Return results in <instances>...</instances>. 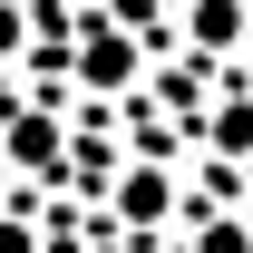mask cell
I'll list each match as a JSON object with an SVG mask.
<instances>
[{"mask_svg":"<svg viewBox=\"0 0 253 253\" xmlns=\"http://www.w3.org/2000/svg\"><path fill=\"white\" fill-rule=\"evenodd\" d=\"M0 253H39V224L30 214H0Z\"/></svg>","mask_w":253,"mask_h":253,"instance_id":"7","label":"cell"},{"mask_svg":"<svg viewBox=\"0 0 253 253\" xmlns=\"http://www.w3.org/2000/svg\"><path fill=\"white\" fill-rule=\"evenodd\" d=\"M20 39H30V30H20V10L0 0V59H20Z\"/></svg>","mask_w":253,"mask_h":253,"instance_id":"8","label":"cell"},{"mask_svg":"<svg viewBox=\"0 0 253 253\" xmlns=\"http://www.w3.org/2000/svg\"><path fill=\"white\" fill-rule=\"evenodd\" d=\"M185 39L205 49V59L244 49V0H185Z\"/></svg>","mask_w":253,"mask_h":253,"instance_id":"4","label":"cell"},{"mask_svg":"<svg viewBox=\"0 0 253 253\" xmlns=\"http://www.w3.org/2000/svg\"><path fill=\"white\" fill-rule=\"evenodd\" d=\"M195 253H253V234H244V224H205V234H195Z\"/></svg>","mask_w":253,"mask_h":253,"instance_id":"6","label":"cell"},{"mask_svg":"<svg viewBox=\"0 0 253 253\" xmlns=\"http://www.w3.org/2000/svg\"><path fill=\"white\" fill-rule=\"evenodd\" d=\"M205 136H214L224 156H253V97H224L214 117H205Z\"/></svg>","mask_w":253,"mask_h":253,"instance_id":"5","label":"cell"},{"mask_svg":"<svg viewBox=\"0 0 253 253\" xmlns=\"http://www.w3.org/2000/svg\"><path fill=\"white\" fill-rule=\"evenodd\" d=\"M107 205H117L126 234H156V224L175 214V175H166V166H126L117 185H107Z\"/></svg>","mask_w":253,"mask_h":253,"instance_id":"2","label":"cell"},{"mask_svg":"<svg viewBox=\"0 0 253 253\" xmlns=\"http://www.w3.org/2000/svg\"><path fill=\"white\" fill-rule=\"evenodd\" d=\"M88 253H126V244H88Z\"/></svg>","mask_w":253,"mask_h":253,"instance_id":"9","label":"cell"},{"mask_svg":"<svg viewBox=\"0 0 253 253\" xmlns=\"http://www.w3.org/2000/svg\"><path fill=\"white\" fill-rule=\"evenodd\" d=\"M136 68H146V59H136V39H126L117 20H88L78 49H68V78H78L88 97H126V88H136Z\"/></svg>","mask_w":253,"mask_h":253,"instance_id":"1","label":"cell"},{"mask_svg":"<svg viewBox=\"0 0 253 253\" xmlns=\"http://www.w3.org/2000/svg\"><path fill=\"white\" fill-rule=\"evenodd\" d=\"M0 156L20 166V175H59L68 136H59V117H39V107H20V117H10V136H0Z\"/></svg>","mask_w":253,"mask_h":253,"instance_id":"3","label":"cell"}]
</instances>
